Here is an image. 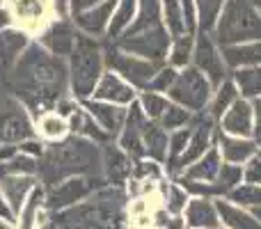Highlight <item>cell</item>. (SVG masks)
<instances>
[{
  "instance_id": "cell-32",
  "label": "cell",
  "mask_w": 261,
  "mask_h": 229,
  "mask_svg": "<svg viewBox=\"0 0 261 229\" xmlns=\"http://www.w3.org/2000/svg\"><path fill=\"white\" fill-rule=\"evenodd\" d=\"M231 81L236 83L241 96L254 101L261 96V64L259 67H241L231 71Z\"/></svg>"
},
{
  "instance_id": "cell-19",
  "label": "cell",
  "mask_w": 261,
  "mask_h": 229,
  "mask_svg": "<svg viewBox=\"0 0 261 229\" xmlns=\"http://www.w3.org/2000/svg\"><path fill=\"white\" fill-rule=\"evenodd\" d=\"M53 213L46 209V188L37 186L30 193V197L23 202L21 211L16 213V227L18 229H41L46 222H50Z\"/></svg>"
},
{
  "instance_id": "cell-39",
  "label": "cell",
  "mask_w": 261,
  "mask_h": 229,
  "mask_svg": "<svg viewBox=\"0 0 261 229\" xmlns=\"http://www.w3.org/2000/svg\"><path fill=\"white\" fill-rule=\"evenodd\" d=\"M213 184L218 186V193L220 197H227L236 186L243 184V165H234V163H222L220 172H218L216 181Z\"/></svg>"
},
{
  "instance_id": "cell-57",
  "label": "cell",
  "mask_w": 261,
  "mask_h": 229,
  "mask_svg": "<svg viewBox=\"0 0 261 229\" xmlns=\"http://www.w3.org/2000/svg\"><path fill=\"white\" fill-rule=\"evenodd\" d=\"M41 229H58V227H55V225H53V220H50V222H46V225L41 227Z\"/></svg>"
},
{
  "instance_id": "cell-31",
  "label": "cell",
  "mask_w": 261,
  "mask_h": 229,
  "mask_svg": "<svg viewBox=\"0 0 261 229\" xmlns=\"http://www.w3.org/2000/svg\"><path fill=\"white\" fill-rule=\"evenodd\" d=\"M135 14H138V0H117V7H115L113 18H110L106 41H115L117 37H122L130 28Z\"/></svg>"
},
{
  "instance_id": "cell-9",
  "label": "cell",
  "mask_w": 261,
  "mask_h": 229,
  "mask_svg": "<svg viewBox=\"0 0 261 229\" xmlns=\"http://www.w3.org/2000/svg\"><path fill=\"white\" fill-rule=\"evenodd\" d=\"M103 186H108L103 176H69V179H62L60 184L46 188V209L50 213L71 209L90 199Z\"/></svg>"
},
{
  "instance_id": "cell-14",
  "label": "cell",
  "mask_w": 261,
  "mask_h": 229,
  "mask_svg": "<svg viewBox=\"0 0 261 229\" xmlns=\"http://www.w3.org/2000/svg\"><path fill=\"white\" fill-rule=\"evenodd\" d=\"M133 172V158L115 140L101 144V174L106 184L115 188H126Z\"/></svg>"
},
{
  "instance_id": "cell-24",
  "label": "cell",
  "mask_w": 261,
  "mask_h": 229,
  "mask_svg": "<svg viewBox=\"0 0 261 229\" xmlns=\"http://www.w3.org/2000/svg\"><path fill=\"white\" fill-rule=\"evenodd\" d=\"M218 213H220V225L227 229H261V220L250 209H243L229 199H216Z\"/></svg>"
},
{
  "instance_id": "cell-49",
  "label": "cell",
  "mask_w": 261,
  "mask_h": 229,
  "mask_svg": "<svg viewBox=\"0 0 261 229\" xmlns=\"http://www.w3.org/2000/svg\"><path fill=\"white\" fill-rule=\"evenodd\" d=\"M0 218H5V220H14L16 222V213H14V209L9 207V202L0 195Z\"/></svg>"
},
{
  "instance_id": "cell-7",
  "label": "cell",
  "mask_w": 261,
  "mask_h": 229,
  "mask_svg": "<svg viewBox=\"0 0 261 229\" xmlns=\"http://www.w3.org/2000/svg\"><path fill=\"white\" fill-rule=\"evenodd\" d=\"M213 90H216V87L211 85V81H208L197 67L188 64L186 69H179L174 85L167 92V99L184 106V108H188L190 113H202V110H206L208 104H211Z\"/></svg>"
},
{
  "instance_id": "cell-56",
  "label": "cell",
  "mask_w": 261,
  "mask_h": 229,
  "mask_svg": "<svg viewBox=\"0 0 261 229\" xmlns=\"http://www.w3.org/2000/svg\"><path fill=\"white\" fill-rule=\"evenodd\" d=\"M252 5H254V7H257V12L261 14V0H252Z\"/></svg>"
},
{
  "instance_id": "cell-36",
  "label": "cell",
  "mask_w": 261,
  "mask_h": 229,
  "mask_svg": "<svg viewBox=\"0 0 261 229\" xmlns=\"http://www.w3.org/2000/svg\"><path fill=\"white\" fill-rule=\"evenodd\" d=\"M188 199H190V195L186 193V188L179 181L172 179L170 184L163 186V207L167 209L170 216H184Z\"/></svg>"
},
{
  "instance_id": "cell-59",
  "label": "cell",
  "mask_w": 261,
  "mask_h": 229,
  "mask_svg": "<svg viewBox=\"0 0 261 229\" xmlns=\"http://www.w3.org/2000/svg\"><path fill=\"white\" fill-rule=\"evenodd\" d=\"M213 229H227V227H222V225H220V227H213Z\"/></svg>"
},
{
  "instance_id": "cell-22",
  "label": "cell",
  "mask_w": 261,
  "mask_h": 229,
  "mask_svg": "<svg viewBox=\"0 0 261 229\" xmlns=\"http://www.w3.org/2000/svg\"><path fill=\"white\" fill-rule=\"evenodd\" d=\"M39 186V176L30 174H0V195L9 202L14 213L21 211L23 202L30 197V193Z\"/></svg>"
},
{
  "instance_id": "cell-3",
  "label": "cell",
  "mask_w": 261,
  "mask_h": 229,
  "mask_svg": "<svg viewBox=\"0 0 261 229\" xmlns=\"http://www.w3.org/2000/svg\"><path fill=\"white\" fill-rule=\"evenodd\" d=\"M126 193L124 188L103 186L90 199L71 209L53 213L58 229H124L126 222Z\"/></svg>"
},
{
  "instance_id": "cell-52",
  "label": "cell",
  "mask_w": 261,
  "mask_h": 229,
  "mask_svg": "<svg viewBox=\"0 0 261 229\" xmlns=\"http://www.w3.org/2000/svg\"><path fill=\"white\" fill-rule=\"evenodd\" d=\"M252 110H254V121H257V129H261V96L252 101Z\"/></svg>"
},
{
  "instance_id": "cell-21",
  "label": "cell",
  "mask_w": 261,
  "mask_h": 229,
  "mask_svg": "<svg viewBox=\"0 0 261 229\" xmlns=\"http://www.w3.org/2000/svg\"><path fill=\"white\" fill-rule=\"evenodd\" d=\"M216 144L220 149V156L225 163H234V165H245L252 156L259 154V147L254 138H236V135H227L218 129Z\"/></svg>"
},
{
  "instance_id": "cell-45",
  "label": "cell",
  "mask_w": 261,
  "mask_h": 229,
  "mask_svg": "<svg viewBox=\"0 0 261 229\" xmlns=\"http://www.w3.org/2000/svg\"><path fill=\"white\" fill-rule=\"evenodd\" d=\"M243 181H245V184L261 186V151L257 154V156H252L243 165Z\"/></svg>"
},
{
  "instance_id": "cell-41",
  "label": "cell",
  "mask_w": 261,
  "mask_h": 229,
  "mask_svg": "<svg viewBox=\"0 0 261 229\" xmlns=\"http://www.w3.org/2000/svg\"><path fill=\"white\" fill-rule=\"evenodd\" d=\"M225 199H229V202L239 204V207H243V209H257V207H261V186L245 184L243 181V184L236 186Z\"/></svg>"
},
{
  "instance_id": "cell-46",
  "label": "cell",
  "mask_w": 261,
  "mask_h": 229,
  "mask_svg": "<svg viewBox=\"0 0 261 229\" xmlns=\"http://www.w3.org/2000/svg\"><path fill=\"white\" fill-rule=\"evenodd\" d=\"M181 12H184V21L190 35H197V5L195 0H181Z\"/></svg>"
},
{
  "instance_id": "cell-15",
  "label": "cell",
  "mask_w": 261,
  "mask_h": 229,
  "mask_svg": "<svg viewBox=\"0 0 261 229\" xmlns=\"http://www.w3.org/2000/svg\"><path fill=\"white\" fill-rule=\"evenodd\" d=\"M90 99L108 101V104L124 106V108H128L130 104H135V101H138V90H135L130 83L124 81L119 73L106 69L103 76H101L99 83H96V87H94V92H92Z\"/></svg>"
},
{
  "instance_id": "cell-20",
  "label": "cell",
  "mask_w": 261,
  "mask_h": 229,
  "mask_svg": "<svg viewBox=\"0 0 261 229\" xmlns=\"http://www.w3.org/2000/svg\"><path fill=\"white\" fill-rule=\"evenodd\" d=\"M30 44H32V35H28L21 28L9 26L5 30H0V73L12 69Z\"/></svg>"
},
{
  "instance_id": "cell-5",
  "label": "cell",
  "mask_w": 261,
  "mask_h": 229,
  "mask_svg": "<svg viewBox=\"0 0 261 229\" xmlns=\"http://www.w3.org/2000/svg\"><path fill=\"white\" fill-rule=\"evenodd\" d=\"M211 35L220 48L245 44V41H259L261 14L252 5V0H227Z\"/></svg>"
},
{
  "instance_id": "cell-54",
  "label": "cell",
  "mask_w": 261,
  "mask_h": 229,
  "mask_svg": "<svg viewBox=\"0 0 261 229\" xmlns=\"http://www.w3.org/2000/svg\"><path fill=\"white\" fill-rule=\"evenodd\" d=\"M254 142H257V147H259V151H261V129L254 131Z\"/></svg>"
},
{
  "instance_id": "cell-26",
  "label": "cell",
  "mask_w": 261,
  "mask_h": 229,
  "mask_svg": "<svg viewBox=\"0 0 261 229\" xmlns=\"http://www.w3.org/2000/svg\"><path fill=\"white\" fill-rule=\"evenodd\" d=\"M35 133L41 142H60L69 135V121L64 119L58 110H46V113L35 117Z\"/></svg>"
},
{
  "instance_id": "cell-27",
  "label": "cell",
  "mask_w": 261,
  "mask_h": 229,
  "mask_svg": "<svg viewBox=\"0 0 261 229\" xmlns=\"http://www.w3.org/2000/svg\"><path fill=\"white\" fill-rule=\"evenodd\" d=\"M222 163L225 161H222V156H220V149H218V144H213L202 158H197L193 165H188L179 176L190 179V181H216Z\"/></svg>"
},
{
  "instance_id": "cell-48",
  "label": "cell",
  "mask_w": 261,
  "mask_h": 229,
  "mask_svg": "<svg viewBox=\"0 0 261 229\" xmlns=\"http://www.w3.org/2000/svg\"><path fill=\"white\" fill-rule=\"evenodd\" d=\"M69 3H71V16H73V14L83 12V9H90V7H94V5L103 3V0H69Z\"/></svg>"
},
{
  "instance_id": "cell-30",
  "label": "cell",
  "mask_w": 261,
  "mask_h": 229,
  "mask_svg": "<svg viewBox=\"0 0 261 229\" xmlns=\"http://www.w3.org/2000/svg\"><path fill=\"white\" fill-rule=\"evenodd\" d=\"M239 99H241V92H239V87H236V83L231 81V78H225V81L213 90V99H211V104H208L206 113L216 121H220V117L225 115Z\"/></svg>"
},
{
  "instance_id": "cell-55",
  "label": "cell",
  "mask_w": 261,
  "mask_h": 229,
  "mask_svg": "<svg viewBox=\"0 0 261 229\" xmlns=\"http://www.w3.org/2000/svg\"><path fill=\"white\" fill-rule=\"evenodd\" d=\"M250 211H252V213H254V216H257V218H259V220H261V207H257V209H250Z\"/></svg>"
},
{
  "instance_id": "cell-13",
  "label": "cell",
  "mask_w": 261,
  "mask_h": 229,
  "mask_svg": "<svg viewBox=\"0 0 261 229\" xmlns=\"http://www.w3.org/2000/svg\"><path fill=\"white\" fill-rule=\"evenodd\" d=\"M76 37H78V28L76 23L69 18H53L39 35L35 37V41L46 48L50 55H58V58L67 60L71 55L73 46H76Z\"/></svg>"
},
{
  "instance_id": "cell-34",
  "label": "cell",
  "mask_w": 261,
  "mask_h": 229,
  "mask_svg": "<svg viewBox=\"0 0 261 229\" xmlns=\"http://www.w3.org/2000/svg\"><path fill=\"white\" fill-rule=\"evenodd\" d=\"M161 7H163V26L170 32L172 39L190 35L184 21V12H181V0H161Z\"/></svg>"
},
{
  "instance_id": "cell-18",
  "label": "cell",
  "mask_w": 261,
  "mask_h": 229,
  "mask_svg": "<svg viewBox=\"0 0 261 229\" xmlns=\"http://www.w3.org/2000/svg\"><path fill=\"white\" fill-rule=\"evenodd\" d=\"M81 104L87 113L94 117L96 124L108 133L110 140H117V135L122 133V129H124V121H126L128 108L108 104V101H99V99H85V101H81Z\"/></svg>"
},
{
  "instance_id": "cell-43",
  "label": "cell",
  "mask_w": 261,
  "mask_h": 229,
  "mask_svg": "<svg viewBox=\"0 0 261 229\" xmlns=\"http://www.w3.org/2000/svg\"><path fill=\"white\" fill-rule=\"evenodd\" d=\"M193 115L195 113H190L188 108L170 101V106H167V110L163 113L161 119H158V124H161L165 131H176V129H184V126H190Z\"/></svg>"
},
{
  "instance_id": "cell-53",
  "label": "cell",
  "mask_w": 261,
  "mask_h": 229,
  "mask_svg": "<svg viewBox=\"0 0 261 229\" xmlns=\"http://www.w3.org/2000/svg\"><path fill=\"white\" fill-rule=\"evenodd\" d=\"M0 229H18V227H16L14 220H5V218H0Z\"/></svg>"
},
{
  "instance_id": "cell-17",
  "label": "cell",
  "mask_w": 261,
  "mask_h": 229,
  "mask_svg": "<svg viewBox=\"0 0 261 229\" xmlns=\"http://www.w3.org/2000/svg\"><path fill=\"white\" fill-rule=\"evenodd\" d=\"M218 129L227 135H236V138H254L257 121H254L252 101H248V99L241 96V99L220 117Z\"/></svg>"
},
{
  "instance_id": "cell-37",
  "label": "cell",
  "mask_w": 261,
  "mask_h": 229,
  "mask_svg": "<svg viewBox=\"0 0 261 229\" xmlns=\"http://www.w3.org/2000/svg\"><path fill=\"white\" fill-rule=\"evenodd\" d=\"M138 104L142 108V113L147 115V119L158 121L167 110V106H170V99H167V94H161V92L142 90L138 92Z\"/></svg>"
},
{
  "instance_id": "cell-8",
  "label": "cell",
  "mask_w": 261,
  "mask_h": 229,
  "mask_svg": "<svg viewBox=\"0 0 261 229\" xmlns=\"http://www.w3.org/2000/svg\"><path fill=\"white\" fill-rule=\"evenodd\" d=\"M103 55H106V69L119 73V76L126 83H130L138 92L147 90L151 78L156 76V71L163 67V64H156V62H151V60L138 58V55L117 48L113 41H103Z\"/></svg>"
},
{
  "instance_id": "cell-1",
  "label": "cell",
  "mask_w": 261,
  "mask_h": 229,
  "mask_svg": "<svg viewBox=\"0 0 261 229\" xmlns=\"http://www.w3.org/2000/svg\"><path fill=\"white\" fill-rule=\"evenodd\" d=\"M0 83L37 117L69 96V67L67 60L50 55L32 39L16 64L0 73Z\"/></svg>"
},
{
  "instance_id": "cell-11",
  "label": "cell",
  "mask_w": 261,
  "mask_h": 229,
  "mask_svg": "<svg viewBox=\"0 0 261 229\" xmlns=\"http://www.w3.org/2000/svg\"><path fill=\"white\" fill-rule=\"evenodd\" d=\"M5 7L12 14L14 26L32 35V39L55 18L53 0H7Z\"/></svg>"
},
{
  "instance_id": "cell-29",
  "label": "cell",
  "mask_w": 261,
  "mask_h": 229,
  "mask_svg": "<svg viewBox=\"0 0 261 229\" xmlns=\"http://www.w3.org/2000/svg\"><path fill=\"white\" fill-rule=\"evenodd\" d=\"M167 142H170V131H165L158 121L147 119V124H144V151H147V158L165 165Z\"/></svg>"
},
{
  "instance_id": "cell-6",
  "label": "cell",
  "mask_w": 261,
  "mask_h": 229,
  "mask_svg": "<svg viewBox=\"0 0 261 229\" xmlns=\"http://www.w3.org/2000/svg\"><path fill=\"white\" fill-rule=\"evenodd\" d=\"M37 138L35 117L0 83V147Z\"/></svg>"
},
{
  "instance_id": "cell-12",
  "label": "cell",
  "mask_w": 261,
  "mask_h": 229,
  "mask_svg": "<svg viewBox=\"0 0 261 229\" xmlns=\"http://www.w3.org/2000/svg\"><path fill=\"white\" fill-rule=\"evenodd\" d=\"M193 67H197L204 76L211 81L213 87H218L225 81L227 73V62L222 58V48L216 44L211 32H197L195 35V48H193Z\"/></svg>"
},
{
  "instance_id": "cell-25",
  "label": "cell",
  "mask_w": 261,
  "mask_h": 229,
  "mask_svg": "<svg viewBox=\"0 0 261 229\" xmlns=\"http://www.w3.org/2000/svg\"><path fill=\"white\" fill-rule=\"evenodd\" d=\"M67 121H69V133H71V135H81V138L92 140V142H96V144L110 142L108 133H106V131L96 124L94 117L83 108V104L67 117Z\"/></svg>"
},
{
  "instance_id": "cell-50",
  "label": "cell",
  "mask_w": 261,
  "mask_h": 229,
  "mask_svg": "<svg viewBox=\"0 0 261 229\" xmlns=\"http://www.w3.org/2000/svg\"><path fill=\"white\" fill-rule=\"evenodd\" d=\"M9 26H14L12 14H9L7 7H0V30H5V28H9Z\"/></svg>"
},
{
  "instance_id": "cell-33",
  "label": "cell",
  "mask_w": 261,
  "mask_h": 229,
  "mask_svg": "<svg viewBox=\"0 0 261 229\" xmlns=\"http://www.w3.org/2000/svg\"><path fill=\"white\" fill-rule=\"evenodd\" d=\"M193 48H195V35L174 37L167 50V64L174 69H186L193 62Z\"/></svg>"
},
{
  "instance_id": "cell-44",
  "label": "cell",
  "mask_w": 261,
  "mask_h": 229,
  "mask_svg": "<svg viewBox=\"0 0 261 229\" xmlns=\"http://www.w3.org/2000/svg\"><path fill=\"white\" fill-rule=\"evenodd\" d=\"M176 73H179V69L170 67V64L165 62V64H163V67L156 71V76L151 78V83H149L147 90L161 92V94H167V92H170V87L174 85V81H176Z\"/></svg>"
},
{
  "instance_id": "cell-2",
  "label": "cell",
  "mask_w": 261,
  "mask_h": 229,
  "mask_svg": "<svg viewBox=\"0 0 261 229\" xmlns=\"http://www.w3.org/2000/svg\"><path fill=\"white\" fill-rule=\"evenodd\" d=\"M37 176L44 188H50L69 176H103L101 174V144L71 133L60 142L46 144L39 158Z\"/></svg>"
},
{
  "instance_id": "cell-28",
  "label": "cell",
  "mask_w": 261,
  "mask_h": 229,
  "mask_svg": "<svg viewBox=\"0 0 261 229\" xmlns=\"http://www.w3.org/2000/svg\"><path fill=\"white\" fill-rule=\"evenodd\" d=\"M227 67L241 69V67H259L261 64V39L259 41H245V44H234L222 48Z\"/></svg>"
},
{
  "instance_id": "cell-47",
  "label": "cell",
  "mask_w": 261,
  "mask_h": 229,
  "mask_svg": "<svg viewBox=\"0 0 261 229\" xmlns=\"http://www.w3.org/2000/svg\"><path fill=\"white\" fill-rule=\"evenodd\" d=\"M16 147H18V151H21V154H25V156H32V158H37V161H39L41 154H44V149H46V142H41L39 138H30V140H23V142H18Z\"/></svg>"
},
{
  "instance_id": "cell-23",
  "label": "cell",
  "mask_w": 261,
  "mask_h": 229,
  "mask_svg": "<svg viewBox=\"0 0 261 229\" xmlns=\"http://www.w3.org/2000/svg\"><path fill=\"white\" fill-rule=\"evenodd\" d=\"M184 220L188 229H213L220 227V213H218L216 199L208 197H190L186 204Z\"/></svg>"
},
{
  "instance_id": "cell-40",
  "label": "cell",
  "mask_w": 261,
  "mask_h": 229,
  "mask_svg": "<svg viewBox=\"0 0 261 229\" xmlns=\"http://www.w3.org/2000/svg\"><path fill=\"white\" fill-rule=\"evenodd\" d=\"M190 133H193V129L190 126H184V129H176V131H170V142H167V170L170 172L172 167H174V163L179 161L181 156H184L186 147H188V140H190Z\"/></svg>"
},
{
  "instance_id": "cell-51",
  "label": "cell",
  "mask_w": 261,
  "mask_h": 229,
  "mask_svg": "<svg viewBox=\"0 0 261 229\" xmlns=\"http://www.w3.org/2000/svg\"><path fill=\"white\" fill-rule=\"evenodd\" d=\"M163 229H188V227H186L184 216H174V218H172V220L167 222V225L163 227Z\"/></svg>"
},
{
  "instance_id": "cell-16",
  "label": "cell",
  "mask_w": 261,
  "mask_h": 229,
  "mask_svg": "<svg viewBox=\"0 0 261 229\" xmlns=\"http://www.w3.org/2000/svg\"><path fill=\"white\" fill-rule=\"evenodd\" d=\"M115 7H117V0H103V3L94 5V7L73 14L71 21L76 23L78 32H83V35L96 37V39H106Z\"/></svg>"
},
{
  "instance_id": "cell-4",
  "label": "cell",
  "mask_w": 261,
  "mask_h": 229,
  "mask_svg": "<svg viewBox=\"0 0 261 229\" xmlns=\"http://www.w3.org/2000/svg\"><path fill=\"white\" fill-rule=\"evenodd\" d=\"M69 67V94L78 101H85L92 96L99 78L106 71V55L103 39L78 32L76 46L67 58Z\"/></svg>"
},
{
  "instance_id": "cell-38",
  "label": "cell",
  "mask_w": 261,
  "mask_h": 229,
  "mask_svg": "<svg viewBox=\"0 0 261 229\" xmlns=\"http://www.w3.org/2000/svg\"><path fill=\"white\" fill-rule=\"evenodd\" d=\"M0 174H30L37 176L39 174V161L32 156H25V154H14L12 158L0 163Z\"/></svg>"
},
{
  "instance_id": "cell-35",
  "label": "cell",
  "mask_w": 261,
  "mask_h": 229,
  "mask_svg": "<svg viewBox=\"0 0 261 229\" xmlns=\"http://www.w3.org/2000/svg\"><path fill=\"white\" fill-rule=\"evenodd\" d=\"M227 0H195L197 5V32H213Z\"/></svg>"
},
{
  "instance_id": "cell-58",
  "label": "cell",
  "mask_w": 261,
  "mask_h": 229,
  "mask_svg": "<svg viewBox=\"0 0 261 229\" xmlns=\"http://www.w3.org/2000/svg\"><path fill=\"white\" fill-rule=\"evenodd\" d=\"M5 3H7V0H0V7H5Z\"/></svg>"
},
{
  "instance_id": "cell-10",
  "label": "cell",
  "mask_w": 261,
  "mask_h": 229,
  "mask_svg": "<svg viewBox=\"0 0 261 229\" xmlns=\"http://www.w3.org/2000/svg\"><path fill=\"white\" fill-rule=\"evenodd\" d=\"M117 48L133 53L138 58L151 60L156 64H165L167 62V50H170L172 37L165 30V26H158L153 30H144V32H133V35H122L113 41Z\"/></svg>"
},
{
  "instance_id": "cell-42",
  "label": "cell",
  "mask_w": 261,
  "mask_h": 229,
  "mask_svg": "<svg viewBox=\"0 0 261 229\" xmlns=\"http://www.w3.org/2000/svg\"><path fill=\"white\" fill-rule=\"evenodd\" d=\"M167 172L163 170V163H156L151 158H138L133 161L130 181H163Z\"/></svg>"
}]
</instances>
